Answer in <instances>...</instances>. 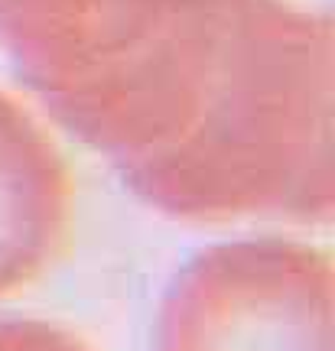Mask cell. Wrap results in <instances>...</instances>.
Wrapping results in <instances>:
<instances>
[{
    "label": "cell",
    "mask_w": 335,
    "mask_h": 351,
    "mask_svg": "<svg viewBox=\"0 0 335 351\" xmlns=\"http://www.w3.org/2000/svg\"><path fill=\"white\" fill-rule=\"evenodd\" d=\"M0 49L130 192L196 225L335 215V33L297 0H0Z\"/></svg>",
    "instance_id": "cell-1"
},
{
    "label": "cell",
    "mask_w": 335,
    "mask_h": 351,
    "mask_svg": "<svg viewBox=\"0 0 335 351\" xmlns=\"http://www.w3.org/2000/svg\"><path fill=\"white\" fill-rule=\"evenodd\" d=\"M0 351H91L72 332L43 319H0Z\"/></svg>",
    "instance_id": "cell-4"
},
{
    "label": "cell",
    "mask_w": 335,
    "mask_h": 351,
    "mask_svg": "<svg viewBox=\"0 0 335 351\" xmlns=\"http://www.w3.org/2000/svg\"><path fill=\"white\" fill-rule=\"evenodd\" d=\"M157 351H335V270L319 247L228 241L166 289Z\"/></svg>",
    "instance_id": "cell-2"
},
{
    "label": "cell",
    "mask_w": 335,
    "mask_h": 351,
    "mask_svg": "<svg viewBox=\"0 0 335 351\" xmlns=\"http://www.w3.org/2000/svg\"><path fill=\"white\" fill-rule=\"evenodd\" d=\"M72 225V176L26 104L0 91V300L30 287Z\"/></svg>",
    "instance_id": "cell-3"
}]
</instances>
